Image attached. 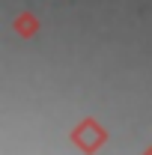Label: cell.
I'll use <instances>...</instances> for the list:
<instances>
[]
</instances>
